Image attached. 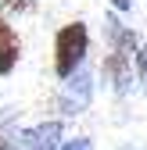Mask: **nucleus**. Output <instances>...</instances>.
I'll use <instances>...</instances> for the list:
<instances>
[{"label": "nucleus", "instance_id": "1", "mask_svg": "<svg viewBox=\"0 0 147 150\" xmlns=\"http://www.w3.org/2000/svg\"><path fill=\"white\" fill-rule=\"evenodd\" d=\"M90 54V32L83 22H68L58 29L54 36V71H58V79H72L76 71H83V61Z\"/></svg>", "mask_w": 147, "mask_h": 150}, {"label": "nucleus", "instance_id": "9", "mask_svg": "<svg viewBox=\"0 0 147 150\" xmlns=\"http://www.w3.org/2000/svg\"><path fill=\"white\" fill-rule=\"evenodd\" d=\"M29 4H32V0H0V7H4V11H29Z\"/></svg>", "mask_w": 147, "mask_h": 150}, {"label": "nucleus", "instance_id": "11", "mask_svg": "<svg viewBox=\"0 0 147 150\" xmlns=\"http://www.w3.org/2000/svg\"><path fill=\"white\" fill-rule=\"evenodd\" d=\"M0 150H11V139H4V136H0Z\"/></svg>", "mask_w": 147, "mask_h": 150}, {"label": "nucleus", "instance_id": "7", "mask_svg": "<svg viewBox=\"0 0 147 150\" xmlns=\"http://www.w3.org/2000/svg\"><path fill=\"white\" fill-rule=\"evenodd\" d=\"M136 79L147 86V47H140V54H136Z\"/></svg>", "mask_w": 147, "mask_h": 150}, {"label": "nucleus", "instance_id": "2", "mask_svg": "<svg viewBox=\"0 0 147 150\" xmlns=\"http://www.w3.org/2000/svg\"><path fill=\"white\" fill-rule=\"evenodd\" d=\"M90 100H93V75H90L86 68L76 71L72 79L61 82V93H58V111L65 118L72 115H83V111L90 107Z\"/></svg>", "mask_w": 147, "mask_h": 150}, {"label": "nucleus", "instance_id": "8", "mask_svg": "<svg viewBox=\"0 0 147 150\" xmlns=\"http://www.w3.org/2000/svg\"><path fill=\"white\" fill-rule=\"evenodd\" d=\"M61 150H93V143H90L86 136H76V139H65Z\"/></svg>", "mask_w": 147, "mask_h": 150}, {"label": "nucleus", "instance_id": "3", "mask_svg": "<svg viewBox=\"0 0 147 150\" xmlns=\"http://www.w3.org/2000/svg\"><path fill=\"white\" fill-rule=\"evenodd\" d=\"M61 122H36L11 136V150H61Z\"/></svg>", "mask_w": 147, "mask_h": 150}, {"label": "nucleus", "instance_id": "6", "mask_svg": "<svg viewBox=\"0 0 147 150\" xmlns=\"http://www.w3.org/2000/svg\"><path fill=\"white\" fill-rule=\"evenodd\" d=\"M18 57H22V40H18V32L0 18V75H11Z\"/></svg>", "mask_w": 147, "mask_h": 150}, {"label": "nucleus", "instance_id": "4", "mask_svg": "<svg viewBox=\"0 0 147 150\" xmlns=\"http://www.w3.org/2000/svg\"><path fill=\"white\" fill-rule=\"evenodd\" d=\"M133 61L136 57H126V54H108L104 57V82H111V89L118 93V97H126V93L133 89Z\"/></svg>", "mask_w": 147, "mask_h": 150}, {"label": "nucleus", "instance_id": "5", "mask_svg": "<svg viewBox=\"0 0 147 150\" xmlns=\"http://www.w3.org/2000/svg\"><path fill=\"white\" fill-rule=\"evenodd\" d=\"M104 36H108V43H111V54H126V57H136V54H140L136 32L129 25H122L118 18H108V22H104Z\"/></svg>", "mask_w": 147, "mask_h": 150}, {"label": "nucleus", "instance_id": "10", "mask_svg": "<svg viewBox=\"0 0 147 150\" xmlns=\"http://www.w3.org/2000/svg\"><path fill=\"white\" fill-rule=\"evenodd\" d=\"M115 11H133V0H108Z\"/></svg>", "mask_w": 147, "mask_h": 150}]
</instances>
